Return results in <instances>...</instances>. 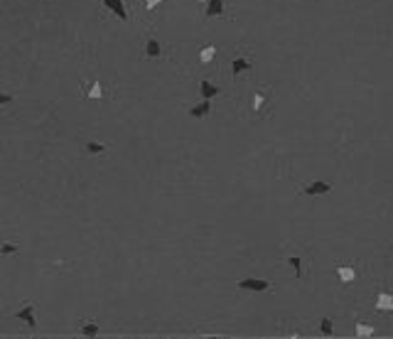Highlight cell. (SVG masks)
Segmentation results:
<instances>
[{
    "mask_svg": "<svg viewBox=\"0 0 393 339\" xmlns=\"http://www.w3.org/2000/svg\"><path fill=\"white\" fill-rule=\"evenodd\" d=\"M239 290H251V292H268L270 290V283L265 278H244L236 283Z\"/></svg>",
    "mask_w": 393,
    "mask_h": 339,
    "instance_id": "obj_1",
    "label": "cell"
},
{
    "mask_svg": "<svg viewBox=\"0 0 393 339\" xmlns=\"http://www.w3.org/2000/svg\"><path fill=\"white\" fill-rule=\"evenodd\" d=\"M15 317H17V320H22V322L27 325V330H37V320H35V305H32L30 300L20 305V310L15 312Z\"/></svg>",
    "mask_w": 393,
    "mask_h": 339,
    "instance_id": "obj_2",
    "label": "cell"
},
{
    "mask_svg": "<svg viewBox=\"0 0 393 339\" xmlns=\"http://www.w3.org/2000/svg\"><path fill=\"white\" fill-rule=\"evenodd\" d=\"M307 197H320V194H327L332 192V185H329L327 180H315V182H310V185H305V190H302Z\"/></svg>",
    "mask_w": 393,
    "mask_h": 339,
    "instance_id": "obj_3",
    "label": "cell"
},
{
    "mask_svg": "<svg viewBox=\"0 0 393 339\" xmlns=\"http://www.w3.org/2000/svg\"><path fill=\"white\" fill-rule=\"evenodd\" d=\"M251 69H253V59H251L248 54L234 57V62H231V74H234V76H239V74H244V71H251Z\"/></svg>",
    "mask_w": 393,
    "mask_h": 339,
    "instance_id": "obj_4",
    "label": "cell"
},
{
    "mask_svg": "<svg viewBox=\"0 0 393 339\" xmlns=\"http://www.w3.org/2000/svg\"><path fill=\"white\" fill-rule=\"evenodd\" d=\"M160 54H162V45H160V40H157V37H152V35H147V40H145V57L157 59Z\"/></svg>",
    "mask_w": 393,
    "mask_h": 339,
    "instance_id": "obj_5",
    "label": "cell"
},
{
    "mask_svg": "<svg viewBox=\"0 0 393 339\" xmlns=\"http://www.w3.org/2000/svg\"><path fill=\"white\" fill-rule=\"evenodd\" d=\"M376 310L379 312H393V292L389 290H384V292H379V297H376Z\"/></svg>",
    "mask_w": 393,
    "mask_h": 339,
    "instance_id": "obj_6",
    "label": "cell"
},
{
    "mask_svg": "<svg viewBox=\"0 0 393 339\" xmlns=\"http://www.w3.org/2000/svg\"><path fill=\"white\" fill-rule=\"evenodd\" d=\"M211 113V98H201L196 106L190 108V116L192 118H204V116H209Z\"/></svg>",
    "mask_w": 393,
    "mask_h": 339,
    "instance_id": "obj_7",
    "label": "cell"
},
{
    "mask_svg": "<svg viewBox=\"0 0 393 339\" xmlns=\"http://www.w3.org/2000/svg\"><path fill=\"white\" fill-rule=\"evenodd\" d=\"M116 17H121V20H128V10H126V5H123V0H101Z\"/></svg>",
    "mask_w": 393,
    "mask_h": 339,
    "instance_id": "obj_8",
    "label": "cell"
},
{
    "mask_svg": "<svg viewBox=\"0 0 393 339\" xmlns=\"http://www.w3.org/2000/svg\"><path fill=\"white\" fill-rule=\"evenodd\" d=\"M337 278H339V283L349 285V283H354V280L359 278V271H354L351 266H339V268H337Z\"/></svg>",
    "mask_w": 393,
    "mask_h": 339,
    "instance_id": "obj_9",
    "label": "cell"
},
{
    "mask_svg": "<svg viewBox=\"0 0 393 339\" xmlns=\"http://www.w3.org/2000/svg\"><path fill=\"white\" fill-rule=\"evenodd\" d=\"M224 7H226V0H206V17H219L224 15Z\"/></svg>",
    "mask_w": 393,
    "mask_h": 339,
    "instance_id": "obj_10",
    "label": "cell"
},
{
    "mask_svg": "<svg viewBox=\"0 0 393 339\" xmlns=\"http://www.w3.org/2000/svg\"><path fill=\"white\" fill-rule=\"evenodd\" d=\"M199 91H201V98H214L216 94H221V89H219L216 84H211L209 79H201V84H199Z\"/></svg>",
    "mask_w": 393,
    "mask_h": 339,
    "instance_id": "obj_11",
    "label": "cell"
},
{
    "mask_svg": "<svg viewBox=\"0 0 393 339\" xmlns=\"http://www.w3.org/2000/svg\"><path fill=\"white\" fill-rule=\"evenodd\" d=\"M265 98H268V89H258L253 94V103H251V113H263V106H265Z\"/></svg>",
    "mask_w": 393,
    "mask_h": 339,
    "instance_id": "obj_12",
    "label": "cell"
},
{
    "mask_svg": "<svg viewBox=\"0 0 393 339\" xmlns=\"http://www.w3.org/2000/svg\"><path fill=\"white\" fill-rule=\"evenodd\" d=\"M214 59H216V47H214V45H206V47L199 49V62H201V64H209V62H214Z\"/></svg>",
    "mask_w": 393,
    "mask_h": 339,
    "instance_id": "obj_13",
    "label": "cell"
},
{
    "mask_svg": "<svg viewBox=\"0 0 393 339\" xmlns=\"http://www.w3.org/2000/svg\"><path fill=\"white\" fill-rule=\"evenodd\" d=\"M79 332H81L84 337H96V335H98V325H96V322H86V320H84V322L79 325Z\"/></svg>",
    "mask_w": 393,
    "mask_h": 339,
    "instance_id": "obj_14",
    "label": "cell"
},
{
    "mask_svg": "<svg viewBox=\"0 0 393 339\" xmlns=\"http://www.w3.org/2000/svg\"><path fill=\"white\" fill-rule=\"evenodd\" d=\"M376 335V327L369 325V322H356V337H374Z\"/></svg>",
    "mask_w": 393,
    "mask_h": 339,
    "instance_id": "obj_15",
    "label": "cell"
},
{
    "mask_svg": "<svg viewBox=\"0 0 393 339\" xmlns=\"http://www.w3.org/2000/svg\"><path fill=\"white\" fill-rule=\"evenodd\" d=\"M86 152H89V155H103V152H106V145H103V143H96V140H89V143H86Z\"/></svg>",
    "mask_w": 393,
    "mask_h": 339,
    "instance_id": "obj_16",
    "label": "cell"
},
{
    "mask_svg": "<svg viewBox=\"0 0 393 339\" xmlns=\"http://www.w3.org/2000/svg\"><path fill=\"white\" fill-rule=\"evenodd\" d=\"M86 96H89V98H103V86H101V81H94L91 89L86 91Z\"/></svg>",
    "mask_w": 393,
    "mask_h": 339,
    "instance_id": "obj_17",
    "label": "cell"
},
{
    "mask_svg": "<svg viewBox=\"0 0 393 339\" xmlns=\"http://www.w3.org/2000/svg\"><path fill=\"white\" fill-rule=\"evenodd\" d=\"M288 266L293 268L295 275H302V261H300V256H290V258H288Z\"/></svg>",
    "mask_w": 393,
    "mask_h": 339,
    "instance_id": "obj_18",
    "label": "cell"
},
{
    "mask_svg": "<svg viewBox=\"0 0 393 339\" xmlns=\"http://www.w3.org/2000/svg\"><path fill=\"white\" fill-rule=\"evenodd\" d=\"M320 332H322L325 337H332L334 330H332V320H329V317H322V320H320Z\"/></svg>",
    "mask_w": 393,
    "mask_h": 339,
    "instance_id": "obj_19",
    "label": "cell"
},
{
    "mask_svg": "<svg viewBox=\"0 0 393 339\" xmlns=\"http://www.w3.org/2000/svg\"><path fill=\"white\" fill-rule=\"evenodd\" d=\"M0 253L12 256V253H17V246H15V243H10V241H5V243H0Z\"/></svg>",
    "mask_w": 393,
    "mask_h": 339,
    "instance_id": "obj_20",
    "label": "cell"
},
{
    "mask_svg": "<svg viewBox=\"0 0 393 339\" xmlns=\"http://www.w3.org/2000/svg\"><path fill=\"white\" fill-rule=\"evenodd\" d=\"M160 2H162V0H145V2H143V5H145V10H147V12H150V10H155V7H157V5H160Z\"/></svg>",
    "mask_w": 393,
    "mask_h": 339,
    "instance_id": "obj_21",
    "label": "cell"
},
{
    "mask_svg": "<svg viewBox=\"0 0 393 339\" xmlns=\"http://www.w3.org/2000/svg\"><path fill=\"white\" fill-rule=\"evenodd\" d=\"M15 101V96L12 94H0V106H5V103H12Z\"/></svg>",
    "mask_w": 393,
    "mask_h": 339,
    "instance_id": "obj_22",
    "label": "cell"
},
{
    "mask_svg": "<svg viewBox=\"0 0 393 339\" xmlns=\"http://www.w3.org/2000/svg\"><path fill=\"white\" fill-rule=\"evenodd\" d=\"M196 2H206V0H196Z\"/></svg>",
    "mask_w": 393,
    "mask_h": 339,
    "instance_id": "obj_23",
    "label": "cell"
}]
</instances>
